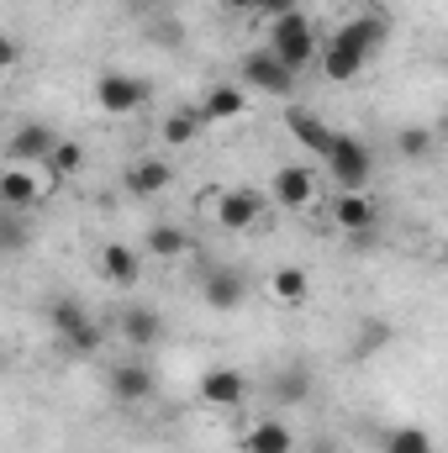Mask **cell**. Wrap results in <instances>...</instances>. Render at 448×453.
Wrapping results in <instances>:
<instances>
[{
	"instance_id": "6da1fadb",
	"label": "cell",
	"mask_w": 448,
	"mask_h": 453,
	"mask_svg": "<svg viewBox=\"0 0 448 453\" xmlns=\"http://www.w3.org/2000/svg\"><path fill=\"white\" fill-rule=\"evenodd\" d=\"M322 169H328V180L337 185V196H348V190H369V180H375V153H369L364 137H353V132H333V142H328V153H322Z\"/></svg>"
},
{
	"instance_id": "7a4b0ae2",
	"label": "cell",
	"mask_w": 448,
	"mask_h": 453,
	"mask_svg": "<svg viewBox=\"0 0 448 453\" xmlns=\"http://www.w3.org/2000/svg\"><path fill=\"white\" fill-rule=\"evenodd\" d=\"M317 48H322V42H317L312 21H306L301 11H285V16H274V21H269V53H274L296 80L317 64Z\"/></svg>"
},
{
	"instance_id": "3957f363",
	"label": "cell",
	"mask_w": 448,
	"mask_h": 453,
	"mask_svg": "<svg viewBox=\"0 0 448 453\" xmlns=\"http://www.w3.org/2000/svg\"><path fill=\"white\" fill-rule=\"evenodd\" d=\"M48 322H53V333H58V342H64L69 358H96L101 342H106V327H101L80 301H53V306H48Z\"/></svg>"
},
{
	"instance_id": "277c9868",
	"label": "cell",
	"mask_w": 448,
	"mask_h": 453,
	"mask_svg": "<svg viewBox=\"0 0 448 453\" xmlns=\"http://www.w3.org/2000/svg\"><path fill=\"white\" fill-rule=\"evenodd\" d=\"M237 85H243V90H259V96H274V101H290V96H296V74H290L269 48L243 53V64H237Z\"/></svg>"
},
{
	"instance_id": "5b68a950",
	"label": "cell",
	"mask_w": 448,
	"mask_h": 453,
	"mask_svg": "<svg viewBox=\"0 0 448 453\" xmlns=\"http://www.w3.org/2000/svg\"><path fill=\"white\" fill-rule=\"evenodd\" d=\"M48 196H53V180L37 164H5L0 169V206L5 211H32Z\"/></svg>"
},
{
	"instance_id": "8992f818",
	"label": "cell",
	"mask_w": 448,
	"mask_h": 453,
	"mask_svg": "<svg viewBox=\"0 0 448 453\" xmlns=\"http://www.w3.org/2000/svg\"><path fill=\"white\" fill-rule=\"evenodd\" d=\"M148 80L143 74H121V69H106L101 80H96V106L106 116H132L148 106Z\"/></svg>"
},
{
	"instance_id": "52a82bcc",
	"label": "cell",
	"mask_w": 448,
	"mask_h": 453,
	"mask_svg": "<svg viewBox=\"0 0 448 453\" xmlns=\"http://www.w3.org/2000/svg\"><path fill=\"white\" fill-rule=\"evenodd\" d=\"M212 217H217L222 232H253L259 217H264V196L248 190V185H227L222 196L212 201Z\"/></svg>"
},
{
	"instance_id": "ba28073f",
	"label": "cell",
	"mask_w": 448,
	"mask_h": 453,
	"mask_svg": "<svg viewBox=\"0 0 448 453\" xmlns=\"http://www.w3.org/2000/svg\"><path fill=\"white\" fill-rule=\"evenodd\" d=\"M269 185H274V201H280L285 211H306V206L322 196V174L306 169V164H280Z\"/></svg>"
},
{
	"instance_id": "9c48e42d",
	"label": "cell",
	"mask_w": 448,
	"mask_h": 453,
	"mask_svg": "<svg viewBox=\"0 0 448 453\" xmlns=\"http://www.w3.org/2000/svg\"><path fill=\"white\" fill-rule=\"evenodd\" d=\"M196 401L212 406V411H237L248 401V374L243 369H206L196 380Z\"/></svg>"
},
{
	"instance_id": "30bf717a",
	"label": "cell",
	"mask_w": 448,
	"mask_h": 453,
	"mask_svg": "<svg viewBox=\"0 0 448 453\" xmlns=\"http://www.w3.org/2000/svg\"><path fill=\"white\" fill-rule=\"evenodd\" d=\"M385 32H390V27H385V16H375V11H359V16H348V21L337 27V32L328 37V42H337V48H348V53H359V58L369 64V58L380 53Z\"/></svg>"
},
{
	"instance_id": "8fae6325",
	"label": "cell",
	"mask_w": 448,
	"mask_h": 453,
	"mask_svg": "<svg viewBox=\"0 0 448 453\" xmlns=\"http://www.w3.org/2000/svg\"><path fill=\"white\" fill-rule=\"evenodd\" d=\"M106 390H112L116 406H143V401H153V369L137 358H121L106 374Z\"/></svg>"
},
{
	"instance_id": "7c38bea8",
	"label": "cell",
	"mask_w": 448,
	"mask_h": 453,
	"mask_svg": "<svg viewBox=\"0 0 448 453\" xmlns=\"http://www.w3.org/2000/svg\"><path fill=\"white\" fill-rule=\"evenodd\" d=\"M201 301H206L212 311H237V306L248 301V280H243L232 264H217V269L201 274Z\"/></svg>"
},
{
	"instance_id": "4fadbf2b",
	"label": "cell",
	"mask_w": 448,
	"mask_h": 453,
	"mask_svg": "<svg viewBox=\"0 0 448 453\" xmlns=\"http://www.w3.org/2000/svg\"><path fill=\"white\" fill-rule=\"evenodd\" d=\"M96 269H101V280H106V285L132 290V285L143 280V253H137V248H127V242H106V248L96 253Z\"/></svg>"
},
{
	"instance_id": "5bb4252c",
	"label": "cell",
	"mask_w": 448,
	"mask_h": 453,
	"mask_svg": "<svg viewBox=\"0 0 448 453\" xmlns=\"http://www.w3.org/2000/svg\"><path fill=\"white\" fill-rule=\"evenodd\" d=\"M53 142H58V132H53L48 121H21V127L11 132V142H5V158H11V164H42Z\"/></svg>"
},
{
	"instance_id": "9a60e30c",
	"label": "cell",
	"mask_w": 448,
	"mask_h": 453,
	"mask_svg": "<svg viewBox=\"0 0 448 453\" xmlns=\"http://www.w3.org/2000/svg\"><path fill=\"white\" fill-rule=\"evenodd\" d=\"M333 222L348 232V237H369L380 226V206L369 201V190H348L333 201Z\"/></svg>"
},
{
	"instance_id": "2e32d148",
	"label": "cell",
	"mask_w": 448,
	"mask_h": 453,
	"mask_svg": "<svg viewBox=\"0 0 448 453\" xmlns=\"http://www.w3.org/2000/svg\"><path fill=\"white\" fill-rule=\"evenodd\" d=\"M196 111H201V121H237V116L248 111V90L237 80H222V85H212L196 101Z\"/></svg>"
},
{
	"instance_id": "e0dca14e",
	"label": "cell",
	"mask_w": 448,
	"mask_h": 453,
	"mask_svg": "<svg viewBox=\"0 0 448 453\" xmlns=\"http://www.w3.org/2000/svg\"><path fill=\"white\" fill-rule=\"evenodd\" d=\"M285 132H290L306 153H317V158H322L328 142H333V127H328L317 111H306V106H285Z\"/></svg>"
},
{
	"instance_id": "ac0fdd59",
	"label": "cell",
	"mask_w": 448,
	"mask_h": 453,
	"mask_svg": "<svg viewBox=\"0 0 448 453\" xmlns=\"http://www.w3.org/2000/svg\"><path fill=\"white\" fill-rule=\"evenodd\" d=\"M237 443H243V453H296V433H290L280 417H264V422H253Z\"/></svg>"
},
{
	"instance_id": "d6986e66",
	"label": "cell",
	"mask_w": 448,
	"mask_h": 453,
	"mask_svg": "<svg viewBox=\"0 0 448 453\" xmlns=\"http://www.w3.org/2000/svg\"><path fill=\"white\" fill-rule=\"evenodd\" d=\"M169 185H174V164H169V158H153V153H148V158H137V164L127 169V190H132V196H164Z\"/></svg>"
},
{
	"instance_id": "ffe728a7",
	"label": "cell",
	"mask_w": 448,
	"mask_h": 453,
	"mask_svg": "<svg viewBox=\"0 0 448 453\" xmlns=\"http://www.w3.org/2000/svg\"><path fill=\"white\" fill-rule=\"evenodd\" d=\"M116 327H121V338L132 342V348H153V342L164 338V317L153 306H127Z\"/></svg>"
},
{
	"instance_id": "44dd1931",
	"label": "cell",
	"mask_w": 448,
	"mask_h": 453,
	"mask_svg": "<svg viewBox=\"0 0 448 453\" xmlns=\"http://www.w3.org/2000/svg\"><path fill=\"white\" fill-rule=\"evenodd\" d=\"M269 296H274L280 306H301V301L312 296V274H306L301 264H280V269H269Z\"/></svg>"
},
{
	"instance_id": "7402d4cb",
	"label": "cell",
	"mask_w": 448,
	"mask_h": 453,
	"mask_svg": "<svg viewBox=\"0 0 448 453\" xmlns=\"http://www.w3.org/2000/svg\"><path fill=\"white\" fill-rule=\"evenodd\" d=\"M317 53H322V58H317V64H322V80H333V85H353V80L369 69L359 53H348V48H337V42H322Z\"/></svg>"
},
{
	"instance_id": "603a6c76",
	"label": "cell",
	"mask_w": 448,
	"mask_h": 453,
	"mask_svg": "<svg viewBox=\"0 0 448 453\" xmlns=\"http://www.w3.org/2000/svg\"><path fill=\"white\" fill-rule=\"evenodd\" d=\"M42 164H48V180H53V185H64V180H74V174L85 169V142L58 137V142L48 148V158H42Z\"/></svg>"
},
{
	"instance_id": "cb8c5ba5",
	"label": "cell",
	"mask_w": 448,
	"mask_h": 453,
	"mask_svg": "<svg viewBox=\"0 0 448 453\" xmlns=\"http://www.w3.org/2000/svg\"><path fill=\"white\" fill-rule=\"evenodd\" d=\"M143 248H148L153 258H185V253H190V237H185L174 222H153L148 237H143Z\"/></svg>"
},
{
	"instance_id": "d4e9b609",
	"label": "cell",
	"mask_w": 448,
	"mask_h": 453,
	"mask_svg": "<svg viewBox=\"0 0 448 453\" xmlns=\"http://www.w3.org/2000/svg\"><path fill=\"white\" fill-rule=\"evenodd\" d=\"M269 390H274V401H280V406H301V401L312 395V369L290 364V369H280V374L269 380Z\"/></svg>"
},
{
	"instance_id": "484cf974",
	"label": "cell",
	"mask_w": 448,
	"mask_h": 453,
	"mask_svg": "<svg viewBox=\"0 0 448 453\" xmlns=\"http://www.w3.org/2000/svg\"><path fill=\"white\" fill-rule=\"evenodd\" d=\"M201 127H206V121H201L196 106H180V111L164 116V142H169V148H190V142L201 137Z\"/></svg>"
},
{
	"instance_id": "4316f807",
	"label": "cell",
	"mask_w": 448,
	"mask_h": 453,
	"mask_svg": "<svg viewBox=\"0 0 448 453\" xmlns=\"http://www.w3.org/2000/svg\"><path fill=\"white\" fill-rule=\"evenodd\" d=\"M27 242H32L27 211H0V253H21Z\"/></svg>"
},
{
	"instance_id": "83f0119b",
	"label": "cell",
	"mask_w": 448,
	"mask_h": 453,
	"mask_svg": "<svg viewBox=\"0 0 448 453\" xmlns=\"http://www.w3.org/2000/svg\"><path fill=\"white\" fill-rule=\"evenodd\" d=\"M385 453H433V438H428L422 427H396V433L385 438Z\"/></svg>"
},
{
	"instance_id": "f1b7e54d",
	"label": "cell",
	"mask_w": 448,
	"mask_h": 453,
	"mask_svg": "<svg viewBox=\"0 0 448 453\" xmlns=\"http://www.w3.org/2000/svg\"><path fill=\"white\" fill-rule=\"evenodd\" d=\"M396 148H401V158H428L433 153V132L428 127H401L396 132Z\"/></svg>"
},
{
	"instance_id": "f546056e",
	"label": "cell",
	"mask_w": 448,
	"mask_h": 453,
	"mask_svg": "<svg viewBox=\"0 0 448 453\" xmlns=\"http://www.w3.org/2000/svg\"><path fill=\"white\" fill-rule=\"evenodd\" d=\"M385 338H390V333H385L380 322H369V333L359 327V338H353V358H375V348H380Z\"/></svg>"
},
{
	"instance_id": "4dcf8cb0",
	"label": "cell",
	"mask_w": 448,
	"mask_h": 453,
	"mask_svg": "<svg viewBox=\"0 0 448 453\" xmlns=\"http://www.w3.org/2000/svg\"><path fill=\"white\" fill-rule=\"evenodd\" d=\"M16 64H21V42H16V37H5V32H0V74H11V69H16Z\"/></svg>"
},
{
	"instance_id": "1f68e13d",
	"label": "cell",
	"mask_w": 448,
	"mask_h": 453,
	"mask_svg": "<svg viewBox=\"0 0 448 453\" xmlns=\"http://www.w3.org/2000/svg\"><path fill=\"white\" fill-rule=\"evenodd\" d=\"M253 11H264V16L274 21V16H285V11H296V0H259Z\"/></svg>"
},
{
	"instance_id": "d6a6232c",
	"label": "cell",
	"mask_w": 448,
	"mask_h": 453,
	"mask_svg": "<svg viewBox=\"0 0 448 453\" xmlns=\"http://www.w3.org/2000/svg\"><path fill=\"white\" fill-rule=\"evenodd\" d=\"M217 5H222V11H237V16H243V11H253L259 0H217Z\"/></svg>"
},
{
	"instance_id": "836d02e7",
	"label": "cell",
	"mask_w": 448,
	"mask_h": 453,
	"mask_svg": "<svg viewBox=\"0 0 448 453\" xmlns=\"http://www.w3.org/2000/svg\"><path fill=\"white\" fill-rule=\"evenodd\" d=\"M312 453H333V449H312Z\"/></svg>"
}]
</instances>
